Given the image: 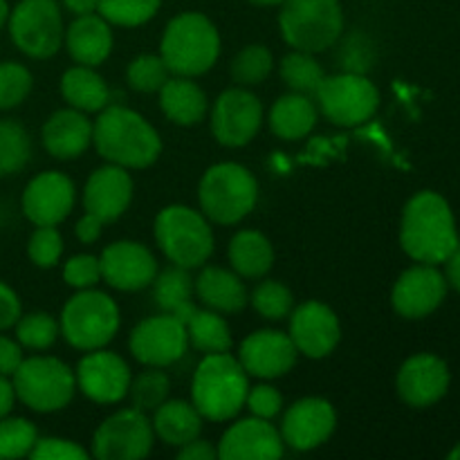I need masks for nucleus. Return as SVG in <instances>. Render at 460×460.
<instances>
[{
    "instance_id": "9d476101",
    "label": "nucleus",
    "mask_w": 460,
    "mask_h": 460,
    "mask_svg": "<svg viewBox=\"0 0 460 460\" xmlns=\"http://www.w3.org/2000/svg\"><path fill=\"white\" fill-rule=\"evenodd\" d=\"M7 25L12 43L31 58L54 57L66 39L61 9L54 0H21L9 12Z\"/></svg>"
},
{
    "instance_id": "9b49d317",
    "label": "nucleus",
    "mask_w": 460,
    "mask_h": 460,
    "mask_svg": "<svg viewBox=\"0 0 460 460\" xmlns=\"http://www.w3.org/2000/svg\"><path fill=\"white\" fill-rule=\"evenodd\" d=\"M314 97H317L322 115L344 128L364 124L380 108V93L373 81L359 72L326 75Z\"/></svg>"
},
{
    "instance_id": "72a5a7b5",
    "label": "nucleus",
    "mask_w": 460,
    "mask_h": 460,
    "mask_svg": "<svg viewBox=\"0 0 460 460\" xmlns=\"http://www.w3.org/2000/svg\"><path fill=\"white\" fill-rule=\"evenodd\" d=\"M189 344L200 353H227L232 349L229 323L216 310H196L187 323Z\"/></svg>"
},
{
    "instance_id": "dca6fc26",
    "label": "nucleus",
    "mask_w": 460,
    "mask_h": 460,
    "mask_svg": "<svg viewBox=\"0 0 460 460\" xmlns=\"http://www.w3.org/2000/svg\"><path fill=\"white\" fill-rule=\"evenodd\" d=\"M102 279L121 292H137L153 286L157 277V261L146 245L135 241H117L103 250Z\"/></svg>"
},
{
    "instance_id": "09e8293b",
    "label": "nucleus",
    "mask_w": 460,
    "mask_h": 460,
    "mask_svg": "<svg viewBox=\"0 0 460 460\" xmlns=\"http://www.w3.org/2000/svg\"><path fill=\"white\" fill-rule=\"evenodd\" d=\"M245 404H247V409L252 411V416L265 418V420H272L274 416H279V413H281L283 395L270 385L250 386V391H247Z\"/></svg>"
},
{
    "instance_id": "0eeeda50",
    "label": "nucleus",
    "mask_w": 460,
    "mask_h": 460,
    "mask_svg": "<svg viewBox=\"0 0 460 460\" xmlns=\"http://www.w3.org/2000/svg\"><path fill=\"white\" fill-rule=\"evenodd\" d=\"M279 27L292 49L319 54L332 48L341 36L344 12L340 0H286Z\"/></svg>"
},
{
    "instance_id": "4c0bfd02",
    "label": "nucleus",
    "mask_w": 460,
    "mask_h": 460,
    "mask_svg": "<svg viewBox=\"0 0 460 460\" xmlns=\"http://www.w3.org/2000/svg\"><path fill=\"white\" fill-rule=\"evenodd\" d=\"M171 391L169 376L157 367H146V371L139 373L137 377L130 380L128 395L135 409L148 413L155 411L162 402H166Z\"/></svg>"
},
{
    "instance_id": "bf43d9fd",
    "label": "nucleus",
    "mask_w": 460,
    "mask_h": 460,
    "mask_svg": "<svg viewBox=\"0 0 460 460\" xmlns=\"http://www.w3.org/2000/svg\"><path fill=\"white\" fill-rule=\"evenodd\" d=\"M250 3L259 4V7H274V4H283L286 0H250Z\"/></svg>"
},
{
    "instance_id": "5fc2aeb1",
    "label": "nucleus",
    "mask_w": 460,
    "mask_h": 460,
    "mask_svg": "<svg viewBox=\"0 0 460 460\" xmlns=\"http://www.w3.org/2000/svg\"><path fill=\"white\" fill-rule=\"evenodd\" d=\"M16 402V391H13V382L9 377L0 376V420L9 416Z\"/></svg>"
},
{
    "instance_id": "6e6d98bb",
    "label": "nucleus",
    "mask_w": 460,
    "mask_h": 460,
    "mask_svg": "<svg viewBox=\"0 0 460 460\" xmlns=\"http://www.w3.org/2000/svg\"><path fill=\"white\" fill-rule=\"evenodd\" d=\"M63 7L75 16H85V13H97L99 0H63Z\"/></svg>"
},
{
    "instance_id": "2f4dec72",
    "label": "nucleus",
    "mask_w": 460,
    "mask_h": 460,
    "mask_svg": "<svg viewBox=\"0 0 460 460\" xmlns=\"http://www.w3.org/2000/svg\"><path fill=\"white\" fill-rule=\"evenodd\" d=\"M153 296L162 313L173 314L184 323L198 310L193 304V279L189 270L180 268V265H171L164 272H157L155 281H153Z\"/></svg>"
},
{
    "instance_id": "37998d69",
    "label": "nucleus",
    "mask_w": 460,
    "mask_h": 460,
    "mask_svg": "<svg viewBox=\"0 0 460 460\" xmlns=\"http://www.w3.org/2000/svg\"><path fill=\"white\" fill-rule=\"evenodd\" d=\"M252 305L261 317L270 319V322H281L292 313L295 305V296L288 290L283 283L279 281H263L256 286V290L250 296Z\"/></svg>"
},
{
    "instance_id": "79ce46f5",
    "label": "nucleus",
    "mask_w": 460,
    "mask_h": 460,
    "mask_svg": "<svg viewBox=\"0 0 460 460\" xmlns=\"http://www.w3.org/2000/svg\"><path fill=\"white\" fill-rule=\"evenodd\" d=\"M169 76L171 72L160 54H142V57L133 58L128 63V70H126V81H128L130 88L146 94L160 93Z\"/></svg>"
},
{
    "instance_id": "c85d7f7f",
    "label": "nucleus",
    "mask_w": 460,
    "mask_h": 460,
    "mask_svg": "<svg viewBox=\"0 0 460 460\" xmlns=\"http://www.w3.org/2000/svg\"><path fill=\"white\" fill-rule=\"evenodd\" d=\"M202 420L193 402L184 400H166L153 411V431L169 447H182L191 440L200 438Z\"/></svg>"
},
{
    "instance_id": "3c124183",
    "label": "nucleus",
    "mask_w": 460,
    "mask_h": 460,
    "mask_svg": "<svg viewBox=\"0 0 460 460\" xmlns=\"http://www.w3.org/2000/svg\"><path fill=\"white\" fill-rule=\"evenodd\" d=\"M22 346L12 337L0 335V376L12 377L22 362Z\"/></svg>"
},
{
    "instance_id": "4be33fe9",
    "label": "nucleus",
    "mask_w": 460,
    "mask_h": 460,
    "mask_svg": "<svg viewBox=\"0 0 460 460\" xmlns=\"http://www.w3.org/2000/svg\"><path fill=\"white\" fill-rule=\"evenodd\" d=\"M447 295V281L434 265H416L402 272L395 281L394 301L395 313L407 319H422L434 313Z\"/></svg>"
},
{
    "instance_id": "c03bdc74",
    "label": "nucleus",
    "mask_w": 460,
    "mask_h": 460,
    "mask_svg": "<svg viewBox=\"0 0 460 460\" xmlns=\"http://www.w3.org/2000/svg\"><path fill=\"white\" fill-rule=\"evenodd\" d=\"M31 85H34L31 72L22 63H0V111H12L21 106L30 97Z\"/></svg>"
},
{
    "instance_id": "a878e982",
    "label": "nucleus",
    "mask_w": 460,
    "mask_h": 460,
    "mask_svg": "<svg viewBox=\"0 0 460 460\" xmlns=\"http://www.w3.org/2000/svg\"><path fill=\"white\" fill-rule=\"evenodd\" d=\"M66 45L70 57L79 66H99L112 52V30L111 22L99 13L76 16V21L67 27Z\"/></svg>"
},
{
    "instance_id": "ddd939ff",
    "label": "nucleus",
    "mask_w": 460,
    "mask_h": 460,
    "mask_svg": "<svg viewBox=\"0 0 460 460\" xmlns=\"http://www.w3.org/2000/svg\"><path fill=\"white\" fill-rule=\"evenodd\" d=\"M263 126V103L247 88H229L216 99L211 111V133L223 146L241 148L259 135Z\"/></svg>"
},
{
    "instance_id": "f704fd0d",
    "label": "nucleus",
    "mask_w": 460,
    "mask_h": 460,
    "mask_svg": "<svg viewBox=\"0 0 460 460\" xmlns=\"http://www.w3.org/2000/svg\"><path fill=\"white\" fill-rule=\"evenodd\" d=\"M279 72H281V79L292 93L308 94L314 97L322 85V81L326 79V72L319 66L314 54L310 52H299V49H292L290 54L281 58L279 63Z\"/></svg>"
},
{
    "instance_id": "a19ab883",
    "label": "nucleus",
    "mask_w": 460,
    "mask_h": 460,
    "mask_svg": "<svg viewBox=\"0 0 460 460\" xmlns=\"http://www.w3.org/2000/svg\"><path fill=\"white\" fill-rule=\"evenodd\" d=\"M39 440V431L25 418H9L0 420V460H16L30 456Z\"/></svg>"
},
{
    "instance_id": "4468645a",
    "label": "nucleus",
    "mask_w": 460,
    "mask_h": 460,
    "mask_svg": "<svg viewBox=\"0 0 460 460\" xmlns=\"http://www.w3.org/2000/svg\"><path fill=\"white\" fill-rule=\"evenodd\" d=\"M128 346L133 358L144 367H171L187 353V326L178 317L166 313H162L160 317H148L133 328Z\"/></svg>"
},
{
    "instance_id": "20e7f679",
    "label": "nucleus",
    "mask_w": 460,
    "mask_h": 460,
    "mask_svg": "<svg viewBox=\"0 0 460 460\" xmlns=\"http://www.w3.org/2000/svg\"><path fill=\"white\" fill-rule=\"evenodd\" d=\"M160 57L171 75L200 76L220 57V34L214 22L200 12H184L171 18L162 34Z\"/></svg>"
},
{
    "instance_id": "58836bf2",
    "label": "nucleus",
    "mask_w": 460,
    "mask_h": 460,
    "mask_svg": "<svg viewBox=\"0 0 460 460\" xmlns=\"http://www.w3.org/2000/svg\"><path fill=\"white\" fill-rule=\"evenodd\" d=\"M16 341L22 349L30 350H45L57 341L61 335L58 322L48 313H30L21 314L16 322Z\"/></svg>"
},
{
    "instance_id": "393cba45",
    "label": "nucleus",
    "mask_w": 460,
    "mask_h": 460,
    "mask_svg": "<svg viewBox=\"0 0 460 460\" xmlns=\"http://www.w3.org/2000/svg\"><path fill=\"white\" fill-rule=\"evenodd\" d=\"M45 151L57 160H76L93 144V124L76 108L57 111L40 130Z\"/></svg>"
},
{
    "instance_id": "052dcab7",
    "label": "nucleus",
    "mask_w": 460,
    "mask_h": 460,
    "mask_svg": "<svg viewBox=\"0 0 460 460\" xmlns=\"http://www.w3.org/2000/svg\"><path fill=\"white\" fill-rule=\"evenodd\" d=\"M449 460H460V445H458V447H454L452 452H449Z\"/></svg>"
},
{
    "instance_id": "1a4fd4ad",
    "label": "nucleus",
    "mask_w": 460,
    "mask_h": 460,
    "mask_svg": "<svg viewBox=\"0 0 460 460\" xmlns=\"http://www.w3.org/2000/svg\"><path fill=\"white\" fill-rule=\"evenodd\" d=\"M16 400L36 413L61 411L70 404L76 391V377L67 364L57 358L22 359L21 367L12 376Z\"/></svg>"
},
{
    "instance_id": "bb28decb",
    "label": "nucleus",
    "mask_w": 460,
    "mask_h": 460,
    "mask_svg": "<svg viewBox=\"0 0 460 460\" xmlns=\"http://www.w3.org/2000/svg\"><path fill=\"white\" fill-rule=\"evenodd\" d=\"M193 290L198 299L216 313H241L250 301L243 277L225 268H216V265H209L198 274Z\"/></svg>"
},
{
    "instance_id": "b1692460",
    "label": "nucleus",
    "mask_w": 460,
    "mask_h": 460,
    "mask_svg": "<svg viewBox=\"0 0 460 460\" xmlns=\"http://www.w3.org/2000/svg\"><path fill=\"white\" fill-rule=\"evenodd\" d=\"M133 200V178L124 166L108 164L94 171L85 182L84 207L103 223H112L128 209Z\"/></svg>"
},
{
    "instance_id": "ea45409f",
    "label": "nucleus",
    "mask_w": 460,
    "mask_h": 460,
    "mask_svg": "<svg viewBox=\"0 0 460 460\" xmlns=\"http://www.w3.org/2000/svg\"><path fill=\"white\" fill-rule=\"evenodd\" d=\"M162 0H99V16L111 25L139 27L151 21L160 9Z\"/></svg>"
},
{
    "instance_id": "6e6552de",
    "label": "nucleus",
    "mask_w": 460,
    "mask_h": 460,
    "mask_svg": "<svg viewBox=\"0 0 460 460\" xmlns=\"http://www.w3.org/2000/svg\"><path fill=\"white\" fill-rule=\"evenodd\" d=\"M119 305L112 296L99 290L76 292L61 310V335L79 350H97L111 344L119 331Z\"/></svg>"
},
{
    "instance_id": "39448f33",
    "label": "nucleus",
    "mask_w": 460,
    "mask_h": 460,
    "mask_svg": "<svg viewBox=\"0 0 460 460\" xmlns=\"http://www.w3.org/2000/svg\"><path fill=\"white\" fill-rule=\"evenodd\" d=\"M200 209L211 223L236 225L252 214L259 200V182L245 166L220 162L205 171L198 187Z\"/></svg>"
},
{
    "instance_id": "423d86ee",
    "label": "nucleus",
    "mask_w": 460,
    "mask_h": 460,
    "mask_svg": "<svg viewBox=\"0 0 460 460\" xmlns=\"http://www.w3.org/2000/svg\"><path fill=\"white\" fill-rule=\"evenodd\" d=\"M157 247L173 265L184 270L202 268L214 254V232L209 218L187 205H171L155 218Z\"/></svg>"
},
{
    "instance_id": "f257e3e1",
    "label": "nucleus",
    "mask_w": 460,
    "mask_h": 460,
    "mask_svg": "<svg viewBox=\"0 0 460 460\" xmlns=\"http://www.w3.org/2000/svg\"><path fill=\"white\" fill-rule=\"evenodd\" d=\"M93 144L99 155L124 169H146L162 153L160 133L139 112L106 106L93 124Z\"/></svg>"
},
{
    "instance_id": "7c9ffc66",
    "label": "nucleus",
    "mask_w": 460,
    "mask_h": 460,
    "mask_svg": "<svg viewBox=\"0 0 460 460\" xmlns=\"http://www.w3.org/2000/svg\"><path fill=\"white\" fill-rule=\"evenodd\" d=\"M229 263L243 279H261L272 270L274 247L265 234L256 229H241L229 243Z\"/></svg>"
},
{
    "instance_id": "412c9836",
    "label": "nucleus",
    "mask_w": 460,
    "mask_h": 460,
    "mask_svg": "<svg viewBox=\"0 0 460 460\" xmlns=\"http://www.w3.org/2000/svg\"><path fill=\"white\" fill-rule=\"evenodd\" d=\"M283 456L281 431L265 418H245L229 427L218 443L220 460H277Z\"/></svg>"
},
{
    "instance_id": "a211bd4d",
    "label": "nucleus",
    "mask_w": 460,
    "mask_h": 460,
    "mask_svg": "<svg viewBox=\"0 0 460 460\" xmlns=\"http://www.w3.org/2000/svg\"><path fill=\"white\" fill-rule=\"evenodd\" d=\"M299 350L290 335L281 331H256L243 340L238 350V362L245 368L247 376L261 380L283 377L295 368Z\"/></svg>"
},
{
    "instance_id": "f03ea898",
    "label": "nucleus",
    "mask_w": 460,
    "mask_h": 460,
    "mask_svg": "<svg viewBox=\"0 0 460 460\" xmlns=\"http://www.w3.org/2000/svg\"><path fill=\"white\" fill-rule=\"evenodd\" d=\"M400 243L418 263H445L460 245L447 200L434 191H420L413 196L404 207Z\"/></svg>"
},
{
    "instance_id": "a18cd8bd",
    "label": "nucleus",
    "mask_w": 460,
    "mask_h": 460,
    "mask_svg": "<svg viewBox=\"0 0 460 460\" xmlns=\"http://www.w3.org/2000/svg\"><path fill=\"white\" fill-rule=\"evenodd\" d=\"M27 256L39 268H54L63 256V238L58 234V229L54 225L36 227V232L27 241Z\"/></svg>"
},
{
    "instance_id": "6ab92c4d",
    "label": "nucleus",
    "mask_w": 460,
    "mask_h": 460,
    "mask_svg": "<svg viewBox=\"0 0 460 460\" xmlns=\"http://www.w3.org/2000/svg\"><path fill=\"white\" fill-rule=\"evenodd\" d=\"M290 340L296 350L310 359H322L337 349L341 337V326L332 308L319 301H305L292 310Z\"/></svg>"
},
{
    "instance_id": "de8ad7c7",
    "label": "nucleus",
    "mask_w": 460,
    "mask_h": 460,
    "mask_svg": "<svg viewBox=\"0 0 460 460\" xmlns=\"http://www.w3.org/2000/svg\"><path fill=\"white\" fill-rule=\"evenodd\" d=\"M30 458H34V460H85L88 458V452H85L79 443H75V440L48 436V438L36 440L34 449L30 452Z\"/></svg>"
},
{
    "instance_id": "5701e85b",
    "label": "nucleus",
    "mask_w": 460,
    "mask_h": 460,
    "mask_svg": "<svg viewBox=\"0 0 460 460\" xmlns=\"http://www.w3.org/2000/svg\"><path fill=\"white\" fill-rule=\"evenodd\" d=\"M447 364L436 355H413L402 364L398 373V394L409 407H431L447 394Z\"/></svg>"
},
{
    "instance_id": "4d7b16f0",
    "label": "nucleus",
    "mask_w": 460,
    "mask_h": 460,
    "mask_svg": "<svg viewBox=\"0 0 460 460\" xmlns=\"http://www.w3.org/2000/svg\"><path fill=\"white\" fill-rule=\"evenodd\" d=\"M447 281L454 290L460 292V245L447 256Z\"/></svg>"
},
{
    "instance_id": "2eb2a0df",
    "label": "nucleus",
    "mask_w": 460,
    "mask_h": 460,
    "mask_svg": "<svg viewBox=\"0 0 460 460\" xmlns=\"http://www.w3.org/2000/svg\"><path fill=\"white\" fill-rule=\"evenodd\" d=\"M76 389L99 404H115L128 395L133 376L124 359L111 350H88L76 367Z\"/></svg>"
},
{
    "instance_id": "49530a36",
    "label": "nucleus",
    "mask_w": 460,
    "mask_h": 460,
    "mask_svg": "<svg viewBox=\"0 0 460 460\" xmlns=\"http://www.w3.org/2000/svg\"><path fill=\"white\" fill-rule=\"evenodd\" d=\"M63 279H66L67 286L76 288V290L94 288L102 281V261L93 254L72 256L63 265Z\"/></svg>"
},
{
    "instance_id": "8fccbe9b",
    "label": "nucleus",
    "mask_w": 460,
    "mask_h": 460,
    "mask_svg": "<svg viewBox=\"0 0 460 460\" xmlns=\"http://www.w3.org/2000/svg\"><path fill=\"white\" fill-rule=\"evenodd\" d=\"M21 314H22V305H21V299H18V295L7 286V283L0 281V332L16 326Z\"/></svg>"
},
{
    "instance_id": "864d4df0",
    "label": "nucleus",
    "mask_w": 460,
    "mask_h": 460,
    "mask_svg": "<svg viewBox=\"0 0 460 460\" xmlns=\"http://www.w3.org/2000/svg\"><path fill=\"white\" fill-rule=\"evenodd\" d=\"M103 225L106 223H103L102 218H97V216H93L85 211V216L79 220V223H76V227H75L76 238H79L81 243H85V245H90V243H97L99 236H102Z\"/></svg>"
},
{
    "instance_id": "7ed1b4c3",
    "label": "nucleus",
    "mask_w": 460,
    "mask_h": 460,
    "mask_svg": "<svg viewBox=\"0 0 460 460\" xmlns=\"http://www.w3.org/2000/svg\"><path fill=\"white\" fill-rule=\"evenodd\" d=\"M250 376L229 353L205 355L193 373L191 402L202 418L225 422L245 407Z\"/></svg>"
},
{
    "instance_id": "13d9d810",
    "label": "nucleus",
    "mask_w": 460,
    "mask_h": 460,
    "mask_svg": "<svg viewBox=\"0 0 460 460\" xmlns=\"http://www.w3.org/2000/svg\"><path fill=\"white\" fill-rule=\"evenodd\" d=\"M9 12H12V9H9L7 0H0V30H3V27L7 25V21H9Z\"/></svg>"
},
{
    "instance_id": "cd10ccee",
    "label": "nucleus",
    "mask_w": 460,
    "mask_h": 460,
    "mask_svg": "<svg viewBox=\"0 0 460 460\" xmlns=\"http://www.w3.org/2000/svg\"><path fill=\"white\" fill-rule=\"evenodd\" d=\"M160 108L178 126H196L200 124L209 111L205 90L193 84L191 76H169L160 88Z\"/></svg>"
},
{
    "instance_id": "680f3d73",
    "label": "nucleus",
    "mask_w": 460,
    "mask_h": 460,
    "mask_svg": "<svg viewBox=\"0 0 460 460\" xmlns=\"http://www.w3.org/2000/svg\"><path fill=\"white\" fill-rule=\"evenodd\" d=\"M0 175H3V173H0Z\"/></svg>"
},
{
    "instance_id": "c756f323",
    "label": "nucleus",
    "mask_w": 460,
    "mask_h": 460,
    "mask_svg": "<svg viewBox=\"0 0 460 460\" xmlns=\"http://www.w3.org/2000/svg\"><path fill=\"white\" fill-rule=\"evenodd\" d=\"M314 124H317V103L308 94H283L270 111V128L286 142H296L310 135Z\"/></svg>"
},
{
    "instance_id": "e433bc0d",
    "label": "nucleus",
    "mask_w": 460,
    "mask_h": 460,
    "mask_svg": "<svg viewBox=\"0 0 460 460\" xmlns=\"http://www.w3.org/2000/svg\"><path fill=\"white\" fill-rule=\"evenodd\" d=\"M274 67V57L265 45H247L241 52L234 57L229 72H232V79L236 81L241 88H252V85L263 84L270 76Z\"/></svg>"
},
{
    "instance_id": "f8f14e48",
    "label": "nucleus",
    "mask_w": 460,
    "mask_h": 460,
    "mask_svg": "<svg viewBox=\"0 0 460 460\" xmlns=\"http://www.w3.org/2000/svg\"><path fill=\"white\" fill-rule=\"evenodd\" d=\"M155 431L139 409H121L97 427L93 456L99 460H142L151 454Z\"/></svg>"
},
{
    "instance_id": "c9c22d12",
    "label": "nucleus",
    "mask_w": 460,
    "mask_h": 460,
    "mask_svg": "<svg viewBox=\"0 0 460 460\" xmlns=\"http://www.w3.org/2000/svg\"><path fill=\"white\" fill-rule=\"evenodd\" d=\"M31 139L25 126L13 119H0V173L12 175L27 166Z\"/></svg>"
},
{
    "instance_id": "473e14b6",
    "label": "nucleus",
    "mask_w": 460,
    "mask_h": 460,
    "mask_svg": "<svg viewBox=\"0 0 460 460\" xmlns=\"http://www.w3.org/2000/svg\"><path fill=\"white\" fill-rule=\"evenodd\" d=\"M61 94L72 108L81 112H99L111 102L106 79L90 66H76L63 72Z\"/></svg>"
},
{
    "instance_id": "603ef678",
    "label": "nucleus",
    "mask_w": 460,
    "mask_h": 460,
    "mask_svg": "<svg viewBox=\"0 0 460 460\" xmlns=\"http://www.w3.org/2000/svg\"><path fill=\"white\" fill-rule=\"evenodd\" d=\"M178 458L180 460H216L218 458V449L211 447V443H207V440L196 438L191 440V443L180 447Z\"/></svg>"
},
{
    "instance_id": "aec40b11",
    "label": "nucleus",
    "mask_w": 460,
    "mask_h": 460,
    "mask_svg": "<svg viewBox=\"0 0 460 460\" xmlns=\"http://www.w3.org/2000/svg\"><path fill=\"white\" fill-rule=\"evenodd\" d=\"M337 427V413L323 398L296 400L283 416L281 438L296 452H310L326 443Z\"/></svg>"
},
{
    "instance_id": "f3484780",
    "label": "nucleus",
    "mask_w": 460,
    "mask_h": 460,
    "mask_svg": "<svg viewBox=\"0 0 460 460\" xmlns=\"http://www.w3.org/2000/svg\"><path fill=\"white\" fill-rule=\"evenodd\" d=\"M22 214L36 227L54 225L70 216L75 207V184L61 171H43L22 191Z\"/></svg>"
}]
</instances>
